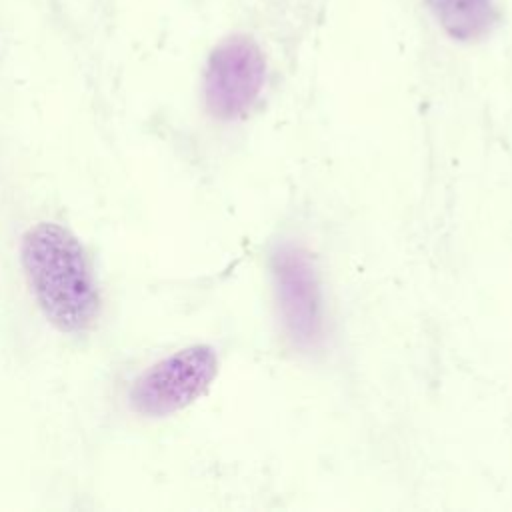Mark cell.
Masks as SVG:
<instances>
[{"label":"cell","instance_id":"cell-1","mask_svg":"<svg viewBox=\"0 0 512 512\" xmlns=\"http://www.w3.org/2000/svg\"><path fill=\"white\" fill-rule=\"evenodd\" d=\"M30 290L52 326L82 332L98 314V290L78 238L54 222L28 228L20 244Z\"/></svg>","mask_w":512,"mask_h":512},{"label":"cell","instance_id":"cell-2","mask_svg":"<svg viewBox=\"0 0 512 512\" xmlns=\"http://www.w3.org/2000/svg\"><path fill=\"white\" fill-rule=\"evenodd\" d=\"M218 372V356L206 344L182 348L168 358L150 366L132 386V408L150 418L174 414L196 398H200L212 384Z\"/></svg>","mask_w":512,"mask_h":512},{"label":"cell","instance_id":"cell-3","mask_svg":"<svg viewBox=\"0 0 512 512\" xmlns=\"http://www.w3.org/2000/svg\"><path fill=\"white\" fill-rule=\"evenodd\" d=\"M266 80V60L248 36H230L210 54L204 70V102L212 116L234 120L258 100Z\"/></svg>","mask_w":512,"mask_h":512},{"label":"cell","instance_id":"cell-4","mask_svg":"<svg viewBox=\"0 0 512 512\" xmlns=\"http://www.w3.org/2000/svg\"><path fill=\"white\" fill-rule=\"evenodd\" d=\"M274 280L286 330L298 344L322 338V296L310 258L298 248H280L274 256Z\"/></svg>","mask_w":512,"mask_h":512},{"label":"cell","instance_id":"cell-5","mask_svg":"<svg viewBox=\"0 0 512 512\" xmlns=\"http://www.w3.org/2000/svg\"><path fill=\"white\" fill-rule=\"evenodd\" d=\"M440 28L458 42H474L492 32L498 20L494 0H426Z\"/></svg>","mask_w":512,"mask_h":512}]
</instances>
